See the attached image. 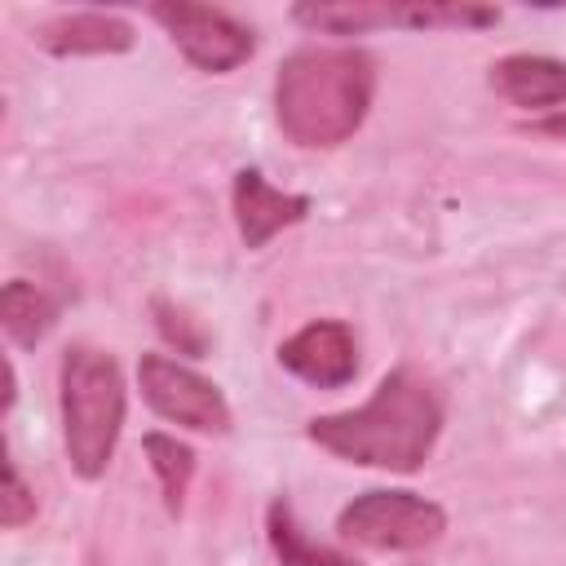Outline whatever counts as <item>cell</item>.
<instances>
[{
    "label": "cell",
    "instance_id": "obj_9",
    "mask_svg": "<svg viewBox=\"0 0 566 566\" xmlns=\"http://www.w3.org/2000/svg\"><path fill=\"white\" fill-rule=\"evenodd\" d=\"M230 208H234V226H239V239H243L248 252L265 248L279 230H287V226H296V221L310 217V199L305 195H292V190L270 186L256 168H239L234 172Z\"/></svg>",
    "mask_w": 566,
    "mask_h": 566
},
{
    "label": "cell",
    "instance_id": "obj_14",
    "mask_svg": "<svg viewBox=\"0 0 566 566\" xmlns=\"http://www.w3.org/2000/svg\"><path fill=\"white\" fill-rule=\"evenodd\" d=\"M142 447H146V460L155 469V482H159V495H164L168 517H181L186 495H190V482H195V451L186 442H177L172 433H146Z\"/></svg>",
    "mask_w": 566,
    "mask_h": 566
},
{
    "label": "cell",
    "instance_id": "obj_6",
    "mask_svg": "<svg viewBox=\"0 0 566 566\" xmlns=\"http://www.w3.org/2000/svg\"><path fill=\"white\" fill-rule=\"evenodd\" d=\"M150 18L168 31V40L177 44V53L208 75H226L234 66H243L256 49L252 27H243L234 13L212 9V4H186V0H168V4H150Z\"/></svg>",
    "mask_w": 566,
    "mask_h": 566
},
{
    "label": "cell",
    "instance_id": "obj_7",
    "mask_svg": "<svg viewBox=\"0 0 566 566\" xmlns=\"http://www.w3.org/2000/svg\"><path fill=\"white\" fill-rule=\"evenodd\" d=\"M137 385H142L146 407L155 416L181 424V429H195V433H230V424H234L226 394L208 376H199L195 367H186V363H177L168 354H142Z\"/></svg>",
    "mask_w": 566,
    "mask_h": 566
},
{
    "label": "cell",
    "instance_id": "obj_15",
    "mask_svg": "<svg viewBox=\"0 0 566 566\" xmlns=\"http://www.w3.org/2000/svg\"><path fill=\"white\" fill-rule=\"evenodd\" d=\"M150 314H155L159 336H164L177 354H186V358H203V349H208V332L199 327V318H190L181 305H172V301H164V296L150 301Z\"/></svg>",
    "mask_w": 566,
    "mask_h": 566
},
{
    "label": "cell",
    "instance_id": "obj_1",
    "mask_svg": "<svg viewBox=\"0 0 566 566\" xmlns=\"http://www.w3.org/2000/svg\"><path fill=\"white\" fill-rule=\"evenodd\" d=\"M438 433H442V402L438 389L416 367L385 371L367 402L349 411L314 416L305 424V438L327 455L389 473H416L429 460Z\"/></svg>",
    "mask_w": 566,
    "mask_h": 566
},
{
    "label": "cell",
    "instance_id": "obj_10",
    "mask_svg": "<svg viewBox=\"0 0 566 566\" xmlns=\"http://www.w3.org/2000/svg\"><path fill=\"white\" fill-rule=\"evenodd\" d=\"M31 40L53 57H111V53H128L137 44V31L119 13L75 9V13H57V18L40 22L31 31Z\"/></svg>",
    "mask_w": 566,
    "mask_h": 566
},
{
    "label": "cell",
    "instance_id": "obj_4",
    "mask_svg": "<svg viewBox=\"0 0 566 566\" xmlns=\"http://www.w3.org/2000/svg\"><path fill=\"white\" fill-rule=\"evenodd\" d=\"M292 22L305 31L323 35H367L380 27H407V31H429V27H495L500 9L491 4H442V0H301L292 4Z\"/></svg>",
    "mask_w": 566,
    "mask_h": 566
},
{
    "label": "cell",
    "instance_id": "obj_11",
    "mask_svg": "<svg viewBox=\"0 0 566 566\" xmlns=\"http://www.w3.org/2000/svg\"><path fill=\"white\" fill-rule=\"evenodd\" d=\"M486 84L495 97H504L517 111H544L566 102V62L544 57V53H509L491 62Z\"/></svg>",
    "mask_w": 566,
    "mask_h": 566
},
{
    "label": "cell",
    "instance_id": "obj_12",
    "mask_svg": "<svg viewBox=\"0 0 566 566\" xmlns=\"http://www.w3.org/2000/svg\"><path fill=\"white\" fill-rule=\"evenodd\" d=\"M0 323H4V336L13 345L35 349L57 323V296H49L40 283L9 279L0 292Z\"/></svg>",
    "mask_w": 566,
    "mask_h": 566
},
{
    "label": "cell",
    "instance_id": "obj_3",
    "mask_svg": "<svg viewBox=\"0 0 566 566\" xmlns=\"http://www.w3.org/2000/svg\"><path fill=\"white\" fill-rule=\"evenodd\" d=\"M124 371L97 345H66L57 363V411H62V447L75 478L97 482L124 433Z\"/></svg>",
    "mask_w": 566,
    "mask_h": 566
},
{
    "label": "cell",
    "instance_id": "obj_18",
    "mask_svg": "<svg viewBox=\"0 0 566 566\" xmlns=\"http://www.w3.org/2000/svg\"><path fill=\"white\" fill-rule=\"evenodd\" d=\"M13 402H18V371H13V363L4 358V407H0V411L9 416V411H13Z\"/></svg>",
    "mask_w": 566,
    "mask_h": 566
},
{
    "label": "cell",
    "instance_id": "obj_5",
    "mask_svg": "<svg viewBox=\"0 0 566 566\" xmlns=\"http://www.w3.org/2000/svg\"><path fill=\"white\" fill-rule=\"evenodd\" d=\"M336 531L376 553H420L442 539L447 513L416 491H363L336 513Z\"/></svg>",
    "mask_w": 566,
    "mask_h": 566
},
{
    "label": "cell",
    "instance_id": "obj_8",
    "mask_svg": "<svg viewBox=\"0 0 566 566\" xmlns=\"http://www.w3.org/2000/svg\"><path fill=\"white\" fill-rule=\"evenodd\" d=\"M279 367L314 389H340L358 371L354 332L340 318H314L279 345Z\"/></svg>",
    "mask_w": 566,
    "mask_h": 566
},
{
    "label": "cell",
    "instance_id": "obj_17",
    "mask_svg": "<svg viewBox=\"0 0 566 566\" xmlns=\"http://www.w3.org/2000/svg\"><path fill=\"white\" fill-rule=\"evenodd\" d=\"M535 133H544V137H557V142H566V111H557V115H548V119H535Z\"/></svg>",
    "mask_w": 566,
    "mask_h": 566
},
{
    "label": "cell",
    "instance_id": "obj_16",
    "mask_svg": "<svg viewBox=\"0 0 566 566\" xmlns=\"http://www.w3.org/2000/svg\"><path fill=\"white\" fill-rule=\"evenodd\" d=\"M31 517H35V491L27 486L22 469L9 460V464H4V500H0V522H4L9 531H18V526H27Z\"/></svg>",
    "mask_w": 566,
    "mask_h": 566
},
{
    "label": "cell",
    "instance_id": "obj_2",
    "mask_svg": "<svg viewBox=\"0 0 566 566\" xmlns=\"http://www.w3.org/2000/svg\"><path fill=\"white\" fill-rule=\"evenodd\" d=\"M376 97V62L354 44H305L274 75V119L301 150L349 142Z\"/></svg>",
    "mask_w": 566,
    "mask_h": 566
},
{
    "label": "cell",
    "instance_id": "obj_13",
    "mask_svg": "<svg viewBox=\"0 0 566 566\" xmlns=\"http://www.w3.org/2000/svg\"><path fill=\"white\" fill-rule=\"evenodd\" d=\"M265 535H270V548H274L279 566H358L354 557H345V553H336L327 544H314L301 531V522H296L287 500H274L265 509Z\"/></svg>",
    "mask_w": 566,
    "mask_h": 566
}]
</instances>
